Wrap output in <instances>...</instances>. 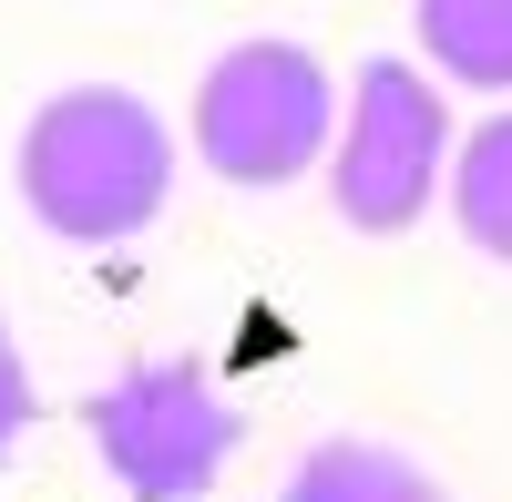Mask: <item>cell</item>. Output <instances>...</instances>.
Here are the masks:
<instances>
[{
	"label": "cell",
	"mask_w": 512,
	"mask_h": 502,
	"mask_svg": "<svg viewBox=\"0 0 512 502\" xmlns=\"http://www.w3.org/2000/svg\"><path fill=\"white\" fill-rule=\"evenodd\" d=\"M21 195L31 216L72 246H123L164 216L175 195V134L123 93V82H82L52 93L21 134Z\"/></svg>",
	"instance_id": "cell-1"
},
{
	"label": "cell",
	"mask_w": 512,
	"mask_h": 502,
	"mask_svg": "<svg viewBox=\"0 0 512 502\" xmlns=\"http://www.w3.org/2000/svg\"><path fill=\"white\" fill-rule=\"evenodd\" d=\"M82 431H93L103 472L134 492V502H195L236 462V410L226 390L205 380L195 359H144L123 369L113 390L82 400Z\"/></svg>",
	"instance_id": "cell-2"
},
{
	"label": "cell",
	"mask_w": 512,
	"mask_h": 502,
	"mask_svg": "<svg viewBox=\"0 0 512 502\" xmlns=\"http://www.w3.org/2000/svg\"><path fill=\"white\" fill-rule=\"evenodd\" d=\"M328 144V72L297 41H236L195 93V154L226 185H287Z\"/></svg>",
	"instance_id": "cell-3"
},
{
	"label": "cell",
	"mask_w": 512,
	"mask_h": 502,
	"mask_svg": "<svg viewBox=\"0 0 512 502\" xmlns=\"http://www.w3.org/2000/svg\"><path fill=\"white\" fill-rule=\"evenodd\" d=\"M451 164V113L431 103V82L410 62H369L359 72V103H349V144H338V216L359 236H400L420 205H431Z\"/></svg>",
	"instance_id": "cell-4"
},
{
	"label": "cell",
	"mask_w": 512,
	"mask_h": 502,
	"mask_svg": "<svg viewBox=\"0 0 512 502\" xmlns=\"http://www.w3.org/2000/svg\"><path fill=\"white\" fill-rule=\"evenodd\" d=\"M287 502H451V492L390 441H318L287 472Z\"/></svg>",
	"instance_id": "cell-5"
},
{
	"label": "cell",
	"mask_w": 512,
	"mask_h": 502,
	"mask_svg": "<svg viewBox=\"0 0 512 502\" xmlns=\"http://www.w3.org/2000/svg\"><path fill=\"white\" fill-rule=\"evenodd\" d=\"M420 41L451 82L512 93V0H420Z\"/></svg>",
	"instance_id": "cell-6"
},
{
	"label": "cell",
	"mask_w": 512,
	"mask_h": 502,
	"mask_svg": "<svg viewBox=\"0 0 512 502\" xmlns=\"http://www.w3.org/2000/svg\"><path fill=\"white\" fill-rule=\"evenodd\" d=\"M451 216H461V236H472L482 257L512 267V113H492L482 134L461 144V164H451Z\"/></svg>",
	"instance_id": "cell-7"
},
{
	"label": "cell",
	"mask_w": 512,
	"mask_h": 502,
	"mask_svg": "<svg viewBox=\"0 0 512 502\" xmlns=\"http://www.w3.org/2000/svg\"><path fill=\"white\" fill-rule=\"evenodd\" d=\"M21 421H31V369H21V349H11V328H0V451H11Z\"/></svg>",
	"instance_id": "cell-8"
}]
</instances>
